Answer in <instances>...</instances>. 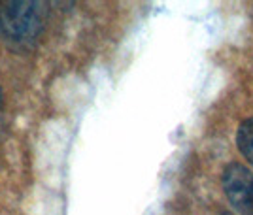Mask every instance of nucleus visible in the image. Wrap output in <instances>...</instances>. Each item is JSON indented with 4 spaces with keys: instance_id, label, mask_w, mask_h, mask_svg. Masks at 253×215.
<instances>
[{
    "instance_id": "obj_3",
    "label": "nucleus",
    "mask_w": 253,
    "mask_h": 215,
    "mask_svg": "<svg viewBox=\"0 0 253 215\" xmlns=\"http://www.w3.org/2000/svg\"><path fill=\"white\" fill-rule=\"evenodd\" d=\"M236 145L238 151L253 164V117L240 123L236 130Z\"/></svg>"
},
{
    "instance_id": "obj_5",
    "label": "nucleus",
    "mask_w": 253,
    "mask_h": 215,
    "mask_svg": "<svg viewBox=\"0 0 253 215\" xmlns=\"http://www.w3.org/2000/svg\"><path fill=\"white\" fill-rule=\"evenodd\" d=\"M221 215H232V214H229V212H225V214H221Z\"/></svg>"
},
{
    "instance_id": "obj_2",
    "label": "nucleus",
    "mask_w": 253,
    "mask_h": 215,
    "mask_svg": "<svg viewBox=\"0 0 253 215\" xmlns=\"http://www.w3.org/2000/svg\"><path fill=\"white\" fill-rule=\"evenodd\" d=\"M223 191L238 215H253V172L240 162H231L221 174Z\"/></svg>"
},
{
    "instance_id": "obj_4",
    "label": "nucleus",
    "mask_w": 253,
    "mask_h": 215,
    "mask_svg": "<svg viewBox=\"0 0 253 215\" xmlns=\"http://www.w3.org/2000/svg\"><path fill=\"white\" fill-rule=\"evenodd\" d=\"M2 113H4V95L0 89V134H2Z\"/></svg>"
},
{
    "instance_id": "obj_1",
    "label": "nucleus",
    "mask_w": 253,
    "mask_h": 215,
    "mask_svg": "<svg viewBox=\"0 0 253 215\" xmlns=\"http://www.w3.org/2000/svg\"><path fill=\"white\" fill-rule=\"evenodd\" d=\"M45 4L11 0L0 4V40L13 51H31L45 27Z\"/></svg>"
}]
</instances>
